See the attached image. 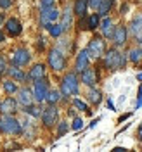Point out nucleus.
Returning a JSON list of instances; mask_svg holds the SVG:
<instances>
[{"mask_svg": "<svg viewBox=\"0 0 142 152\" xmlns=\"http://www.w3.org/2000/svg\"><path fill=\"white\" fill-rule=\"evenodd\" d=\"M0 132L5 135H19L23 132V128H21V123L12 114H2L0 116Z\"/></svg>", "mask_w": 142, "mask_h": 152, "instance_id": "1", "label": "nucleus"}, {"mask_svg": "<svg viewBox=\"0 0 142 152\" xmlns=\"http://www.w3.org/2000/svg\"><path fill=\"white\" fill-rule=\"evenodd\" d=\"M104 66L107 69H121L125 67V56L116 48H111L104 57Z\"/></svg>", "mask_w": 142, "mask_h": 152, "instance_id": "2", "label": "nucleus"}, {"mask_svg": "<svg viewBox=\"0 0 142 152\" xmlns=\"http://www.w3.org/2000/svg\"><path fill=\"white\" fill-rule=\"evenodd\" d=\"M61 92L66 97L78 94V78H76L75 73H68L63 78V81H61Z\"/></svg>", "mask_w": 142, "mask_h": 152, "instance_id": "3", "label": "nucleus"}, {"mask_svg": "<svg viewBox=\"0 0 142 152\" xmlns=\"http://www.w3.org/2000/svg\"><path fill=\"white\" fill-rule=\"evenodd\" d=\"M104 50H106V43H104V40H102V38H99V37L92 38V40H90V43H88V47H87L88 56L94 57V59H99V57L104 54Z\"/></svg>", "mask_w": 142, "mask_h": 152, "instance_id": "4", "label": "nucleus"}, {"mask_svg": "<svg viewBox=\"0 0 142 152\" xmlns=\"http://www.w3.org/2000/svg\"><path fill=\"white\" fill-rule=\"evenodd\" d=\"M49 64H50V67L54 71H63L66 67V59L57 48H52L49 52Z\"/></svg>", "mask_w": 142, "mask_h": 152, "instance_id": "5", "label": "nucleus"}, {"mask_svg": "<svg viewBox=\"0 0 142 152\" xmlns=\"http://www.w3.org/2000/svg\"><path fill=\"white\" fill-rule=\"evenodd\" d=\"M59 18V12L54 5H50V7H42V24H43V28H47Z\"/></svg>", "mask_w": 142, "mask_h": 152, "instance_id": "6", "label": "nucleus"}, {"mask_svg": "<svg viewBox=\"0 0 142 152\" xmlns=\"http://www.w3.org/2000/svg\"><path fill=\"white\" fill-rule=\"evenodd\" d=\"M57 118H59V113H57L56 105H49L47 109H43V113H42V121L49 128L57 123Z\"/></svg>", "mask_w": 142, "mask_h": 152, "instance_id": "7", "label": "nucleus"}, {"mask_svg": "<svg viewBox=\"0 0 142 152\" xmlns=\"http://www.w3.org/2000/svg\"><path fill=\"white\" fill-rule=\"evenodd\" d=\"M47 92H49L47 81H45L43 78H42V80H37V81H35V88H33V97L37 99L38 102H42V100H45Z\"/></svg>", "mask_w": 142, "mask_h": 152, "instance_id": "8", "label": "nucleus"}, {"mask_svg": "<svg viewBox=\"0 0 142 152\" xmlns=\"http://www.w3.org/2000/svg\"><path fill=\"white\" fill-rule=\"evenodd\" d=\"M29 56L28 50H24V48H18V50H14V54H12V62H14V66H26L29 62Z\"/></svg>", "mask_w": 142, "mask_h": 152, "instance_id": "9", "label": "nucleus"}, {"mask_svg": "<svg viewBox=\"0 0 142 152\" xmlns=\"http://www.w3.org/2000/svg\"><path fill=\"white\" fill-rule=\"evenodd\" d=\"M130 31H132V35L135 37V40L142 45V16H139V18H135L132 21V24H130Z\"/></svg>", "mask_w": 142, "mask_h": 152, "instance_id": "10", "label": "nucleus"}, {"mask_svg": "<svg viewBox=\"0 0 142 152\" xmlns=\"http://www.w3.org/2000/svg\"><path fill=\"white\" fill-rule=\"evenodd\" d=\"M18 111V102L14 99H5L4 102H0V113L2 114H14Z\"/></svg>", "mask_w": 142, "mask_h": 152, "instance_id": "11", "label": "nucleus"}, {"mask_svg": "<svg viewBox=\"0 0 142 152\" xmlns=\"http://www.w3.org/2000/svg\"><path fill=\"white\" fill-rule=\"evenodd\" d=\"M82 81H83L85 85H88V86L95 85V81H97V73H95V69L85 67V69L82 71Z\"/></svg>", "mask_w": 142, "mask_h": 152, "instance_id": "12", "label": "nucleus"}, {"mask_svg": "<svg viewBox=\"0 0 142 152\" xmlns=\"http://www.w3.org/2000/svg\"><path fill=\"white\" fill-rule=\"evenodd\" d=\"M111 38L114 40L116 45H123L125 42H127V29H125V26H116Z\"/></svg>", "mask_w": 142, "mask_h": 152, "instance_id": "13", "label": "nucleus"}, {"mask_svg": "<svg viewBox=\"0 0 142 152\" xmlns=\"http://www.w3.org/2000/svg\"><path fill=\"white\" fill-rule=\"evenodd\" d=\"M88 61H90V56H88V52L87 50H82L78 57H76V71H83L85 67H88Z\"/></svg>", "mask_w": 142, "mask_h": 152, "instance_id": "14", "label": "nucleus"}, {"mask_svg": "<svg viewBox=\"0 0 142 152\" xmlns=\"http://www.w3.org/2000/svg\"><path fill=\"white\" fill-rule=\"evenodd\" d=\"M7 31H9V35H12V37H18V35H21V31H23V28H21V23H19L16 18L7 19Z\"/></svg>", "mask_w": 142, "mask_h": 152, "instance_id": "15", "label": "nucleus"}, {"mask_svg": "<svg viewBox=\"0 0 142 152\" xmlns=\"http://www.w3.org/2000/svg\"><path fill=\"white\" fill-rule=\"evenodd\" d=\"M18 100H19V104L24 105V107L29 105V104H33V94H31V90H28V88H21V90H19Z\"/></svg>", "mask_w": 142, "mask_h": 152, "instance_id": "16", "label": "nucleus"}, {"mask_svg": "<svg viewBox=\"0 0 142 152\" xmlns=\"http://www.w3.org/2000/svg\"><path fill=\"white\" fill-rule=\"evenodd\" d=\"M28 78H29V80H33V81L45 78V66H43V64H37L35 67H31Z\"/></svg>", "mask_w": 142, "mask_h": 152, "instance_id": "17", "label": "nucleus"}, {"mask_svg": "<svg viewBox=\"0 0 142 152\" xmlns=\"http://www.w3.org/2000/svg\"><path fill=\"white\" fill-rule=\"evenodd\" d=\"M71 23H73V12H71V9H66L63 12V19H61V28H63V31H66V29L71 28Z\"/></svg>", "mask_w": 142, "mask_h": 152, "instance_id": "18", "label": "nucleus"}, {"mask_svg": "<svg viewBox=\"0 0 142 152\" xmlns=\"http://www.w3.org/2000/svg\"><path fill=\"white\" fill-rule=\"evenodd\" d=\"M7 75L9 76H12L16 81H24L26 80V75L23 73V69H19V66H16V67H9L7 69Z\"/></svg>", "mask_w": 142, "mask_h": 152, "instance_id": "19", "label": "nucleus"}, {"mask_svg": "<svg viewBox=\"0 0 142 152\" xmlns=\"http://www.w3.org/2000/svg\"><path fill=\"white\" fill-rule=\"evenodd\" d=\"M87 7H88V0H76L75 2V14H78L80 18L85 16Z\"/></svg>", "mask_w": 142, "mask_h": 152, "instance_id": "20", "label": "nucleus"}, {"mask_svg": "<svg viewBox=\"0 0 142 152\" xmlns=\"http://www.w3.org/2000/svg\"><path fill=\"white\" fill-rule=\"evenodd\" d=\"M114 0H101V5L97 7L99 9V16H107V12L111 10Z\"/></svg>", "mask_w": 142, "mask_h": 152, "instance_id": "21", "label": "nucleus"}, {"mask_svg": "<svg viewBox=\"0 0 142 152\" xmlns=\"http://www.w3.org/2000/svg\"><path fill=\"white\" fill-rule=\"evenodd\" d=\"M101 28H102V33H104V37H113V23H111V19L106 18L102 23H101Z\"/></svg>", "mask_w": 142, "mask_h": 152, "instance_id": "22", "label": "nucleus"}, {"mask_svg": "<svg viewBox=\"0 0 142 152\" xmlns=\"http://www.w3.org/2000/svg\"><path fill=\"white\" fill-rule=\"evenodd\" d=\"M87 99H88L92 104H99V102H101V99H102V94H101L99 90L92 88V90H88V94H87Z\"/></svg>", "mask_w": 142, "mask_h": 152, "instance_id": "23", "label": "nucleus"}, {"mask_svg": "<svg viewBox=\"0 0 142 152\" xmlns=\"http://www.w3.org/2000/svg\"><path fill=\"white\" fill-rule=\"evenodd\" d=\"M128 54H130V56H128V57H130V61H132V62H135V64L142 61V48H141V47L132 48V50H130Z\"/></svg>", "mask_w": 142, "mask_h": 152, "instance_id": "24", "label": "nucleus"}, {"mask_svg": "<svg viewBox=\"0 0 142 152\" xmlns=\"http://www.w3.org/2000/svg\"><path fill=\"white\" fill-rule=\"evenodd\" d=\"M49 100V104H56L57 100L61 99V95H59V92L57 90H52V92H47V97H45Z\"/></svg>", "mask_w": 142, "mask_h": 152, "instance_id": "25", "label": "nucleus"}, {"mask_svg": "<svg viewBox=\"0 0 142 152\" xmlns=\"http://www.w3.org/2000/svg\"><path fill=\"white\" fill-rule=\"evenodd\" d=\"M49 33L52 35V37H59L61 33H63V28H61V24H50L49 26Z\"/></svg>", "mask_w": 142, "mask_h": 152, "instance_id": "26", "label": "nucleus"}, {"mask_svg": "<svg viewBox=\"0 0 142 152\" xmlns=\"http://www.w3.org/2000/svg\"><path fill=\"white\" fill-rule=\"evenodd\" d=\"M97 26H99V16L97 14H92L88 18V29H95Z\"/></svg>", "mask_w": 142, "mask_h": 152, "instance_id": "27", "label": "nucleus"}, {"mask_svg": "<svg viewBox=\"0 0 142 152\" xmlns=\"http://www.w3.org/2000/svg\"><path fill=\"white\" fill-rule=\"evenodd\" d=\"M24 111H26V113L28 114H31V116H35V118H38V116H40V107H35V105H26V109H24Z\"/></svg>", "mask_w": 142, "mask_h": 152, "instance_id": "28", "label": "nucleus"}, {"mask_svg": "<svg viewBox=\"0 0 142 152\" xmlns=\"http://www.w3.org/2000/svg\"><path fill=\"white\" fill-rule=\"evenodd\" d=\"M4 90H5L7 94H14V92H18V86L14 85L12 81H5V83H4Z\"/></svg>", "mask_w": 142, "mask_h": 152, "instance_id": "29", "label": "nucleus"}, {"mask_svg": "<svg viewBox=\"0 0 142 152\" xmlns=\"http://www.w3.org/2000/svg\"><path fill=\"white\" fill-rule=\"evenodd\" d=\"M73 105H75V107H78L80 111H87V113L90 114V111H88V107H87V104H85V102H82L80 99H75V100H73Z\"/></svg>", "mask_w": 142, "mask_h": 152, "instance_id": "30", "label": "nucleus"}, {"mask_svg": "<svg viewBox=\"0 0 142 152\" xmlns=\"http://www.w3.org/2000/svg\"><path fill=\"white\" fill-rule=\"evenodd\" d=\"M71 128H73L75 132L82 130V128H83V121H82L80 118H75V121H73V124H71Z\"/></svg>", "mask_w": 142, "mask_h": 152, "instance_id": "31", "label": "nucleus"}, {"mask_svg": "<svg viewBox=\"0 0 142 152\" xmlns=\"http://www.w3.org/2000/svg\"><path fill=\"white\" fill-rule=\"evenodd\" d=\"M78 26H80V29H88V18H85V16H82V19H80V23H78Z\"/></svg>", "mask_w": 142, "mask_h": 152, "instance_id": "32", "label": "nucleus"}, {"mask_svg": "<svg viewBox=\"0 0 142 152\" xmlns=\"http://www.w3.org/2000/svg\"><path fill=\"white\" fill-rule=\"evenodd\" d=\"M66 132H68V123H66V121H63V123L59 124V130H57V133H59V137H63Z\"/></svg>", "mask_w": 142, "mask_h": 152, "instance_id": "33", "label": "nucleus"}, {"mask_svg": "<svg viewBox=\"0 0 142 152\" xmlns=\"http://www.w3.org/2000/svg\"><path fill=\"white\" fill-rule=\"evenodd\" d=\"M7 71V62H5V59L4 57H0V78H2V75Z\"/></svg>", "mask_w": 142, "mask_h": 152, "instance_id": "34", "label": "nucleus"}, {"mask_svg": "<svg viewBox=\"0 0 142 152\" xmlns=\"http://www.w3.org/2000/svg\"><path fill=\"white\" fill-rule=\"evenodd\" d=\"M12 5V0H0V7L2 9H9Z\"/></svg>", "mask_w": 142, "mask_h": 152, "instance_id": "35", "label": "nucleus"}, {"mask_svg": "<svg viewBox=\"0 0 142 152\" xmlns=\"http://www.w3.org/2000/svg\"><path fill=\"white\" fill-rule=\"evenodd\" d=\"M88 5H90L92 9H97V7L101 5V0H88Z\"/></svg>", "mask_w": 142, "mask_h": 152, "instance_id": "36", "label": "nucleus"}, {"mask_svg": "<svg viewBox=\"0 0 142 152\" xmlns=\"http://www.w3.org/2000/svg\"><path fill=\"white\" fill-rule=\"evenodd\" d=\"M54 5V0H42V7H50Z\"/></svg>", "mask_w": 142, "mask_h": 152, "instance_id": "37", "label": "nucleus"}, {"mask_svg": "<svg viewBox=\"0 0 142 152\" xmlns=\"http://www.w3.org/2000/svg\"><path fill=\"white\" fill-rule=\"evenodd\" d=\"M130 116H132V114H123V116H121V118H120V123H123L125 119H128V118H130Z\"/></svg>", "mask_w": 142, "mask_h": 152, "instance_id": "38", "label": "nucleus"}, {"mask_svg": "<svg viewBox=\"0 0 142 152\" xmlns=\"http://www.w3.org/2000/svg\"><path fill=\"white\" fill-rule=\"evenodd\" d=\"M114 152H125L127 149H123V147H116V149H113Z\"/></svg>", "mask_w": 142, "mask_h": 152, "instance_id": "39", "label": "nucleus"}, {"mask_svg": "<svg viewBox=\"0 0 142 152\" xmlns=\"http://www.w3.org/2000/svg\"><path fill=\"white\" fill-rule=\"evenodd\" d=\"M107 107H109L111 111H114V105H113V102H111V100H107Z\"/></svg>", "mask_w": 142, "mask_h": 152, "instance_id": "40", "label": "nucleus"}, {"mask_svg": "<svg viewBox=\"0 0 142 152\" xmlns=\"http://www.w3.org/2000/svg\"><path fill=\"white\" fill-rule=\"evenodd\" d=\"M4 23V14H0V24Z\"/></svg>", "mask_w": 142, "mask_h": 152, "instance_id": "41", "label": "nucleus"}, {"mask_svg": "<svg viewBox=\"0 0 142 152\" xmlns=\"http://www.w3.org/2000/svg\"><path fill=\"white\" fill-rule=\"evenodd\" d=\"M0 42H4V35L2 33H0Z\"/></svg>", "mask_w": 142, "mask_h": 152, "instance_id": "42", "label": "nucleus"}, {"mask_svg": "<svg viewBox=\"0 0 142 152\" xmlns=\"http://www.w3.org/2000/svg\"><path fill=\"white\" fill-rule=\"evenodd\" d=\"M141 140H142V133H141Z\"/></svg>", "mask_w": 142, "mask_h": 152, "instance_id": "43", "label": "nucleus"}]
</instances>
